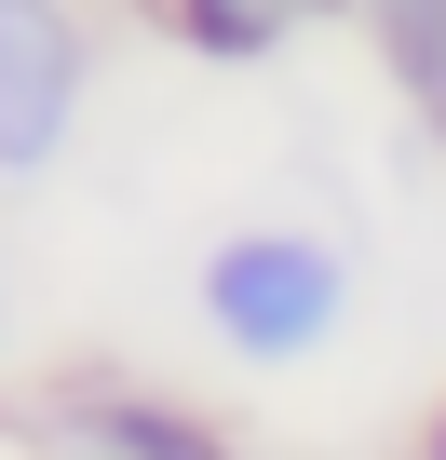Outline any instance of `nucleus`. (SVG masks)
Wrapping results in <instances>:
<instances>
[{"label": "nucleus", "instance_id": "nucleus-7", "mask_svg": "<svg viewBox=\"0 0 446 460\" xmlns=\"http://www.w3.org/2000/svg\"><path fill=\"white\" fill-rule=\"evenodd\" d=\"M379 14H406V0H379Z\"/></svg>", "mask_w": 446, "mask_h": 460}, {"label": "nucleus", "instance_id": "nucleus-2", "mask_svg": "<svg viewBox=\"0 0 446 460\" xmlns=\"http://www.w3.org/2000/svg\"><path fill=\"white\" fill-rule=\"evenodd\" d=\"M95 95V41L68 0H0V176H41Z\"/></svg>", "mask_w": 446, "mask_h": 460}, {"label": "nucleus", "instance_id": "nucleus-6", "mask_svg": "<svg viewBox=\"0 0 446 460\" xmlns=\"http://www.w3.org/2000/svg\"><path fill=\"white\" fill-rule=\"evenodd\" d=\"M419 460H446V420H433V447H419Z\"/></svg>", "mask_w": 446, "mask_h": 460}, {"label": "nucleus", "instance_id": "nucleus-3", "mask_svg": "<svg viewBox=\"0 0 446 460\" xmlns=\"http://www.w3.org/2000/svg\"><path fill=\"white\" fill-rule=\"evenodd\" d=\"M162 14H176V41H189V55H216V68H258V55L311 41L325 14H352V0H162Z\"/></svg>", "mask_w": 446, "mask_h": 460}, {"label": "nucleus", "instance_id": "nucleus-1", "mask_svg": "<svg viewBox=\"0 0 446 460\" xmlns=\"http://www.w3.org/2000/svg\"><path fill=\"white\" fill-rule=\"evenodd\" d=\"M203 312H216V339H231V352L284 366V352L338 339L352 271H338V244H311V230H231V244L203 258Z\"/></svg>", "mask_w": 446, "mask_h": 460}, {"label": "nucleus", "instance_id": "nucleus-4", "mask_svg": "<svg viewBox=\"0 0 446 460\" xmlns=\"http://www.w3.org/2000/svg\"><path fill=\"white\" fill-rule=\"evenodd\" d=\"M379 41H392V82L419 95V122L446 136V0H406V14H379Z\"/></svg>", "mask_w": 446, "mask_h": 460}, {"label": "nucleus", "instance_id": "nucleus-5", "mask_svg": "<svg viewBox=\"0 0 446 460\" xmlns=\"http://www.w3.org/2000/svg\"><path fill=\"white\" fill-rule=\"evenodd\" d=\"M95 447H109V460H216V433H189V420H162V406H109Z\"/></svg>", "mask_w": 446, "mask_h": 460}]
</instances>
